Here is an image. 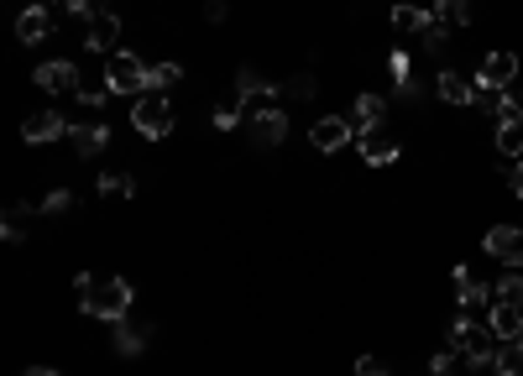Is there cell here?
<instances>
[{"instance_id":"obj_40","label":"cell","mask_w":523,"mask_h":376,"mask_svg":"<svg viewBox=\"0 0 523 376\" xmlns=\"http://www.w3.org/2000/svg\"><path fill=\"white\" fill-rule=\"evenodd\" d=\"M204 16H210L215 27H220V21H225V0H210V6H204Z\"/></svg>"},{"instance_id":"obj_30","label":"cell","mask_w":523,"mask_h":376,"mask_svg":"<svg viewBox=\"0 0 523 376\" xmlns=\"http://www.w3.org/2000/svg\"><path fill=\"white\" fill-rule=\"evenodd\" d=\"M497 121H518L523 126V89H503V100H497Z\"/></svg>"},{"instance_id":"obj_43","label":"cell","mask_w":523,"mask_h":376,"mask_svg":"<svg viewBox=\"0 0 523 376\" xmlns=\"http://www.w3.org/2000/svg\"><path fill=\"white\" fill-rule=\"evenodd\" d=\"M37 6H48V0H37Z\"/></svg>"},{"instance_id":"obj_15","label":"cell","mask_w":523,"mask_h":376,"mask_svg":"<svg viewBox=\"0 0 523 376\" xmlns=\"http://www.w3.org/2000/svg\"><path fill=\"white\" fill-rule=\"evenodd\" d=\"M236 94H241V100H262V105H272V100H283V84L262 79L257 68H241V74H236Z\"/></svg>"},{"instance_id":"obj_22","label":"cell","mask_w":523,"mask_h":376,"mask_svg":"<svg viewBox=\"0 0 523 376\" xmlns=\"http://www.w3.org/2000/svg\"><path fill=\"white\" fill-rule=\"evenodd\" d=\"M476 16V0H435V21L440 27H466Z\"/></svg>"},{"instance_id":"obj_19","label":"cell","mask_w":523,"mask_h":376,"mask_svg":"<svg viewBox=\"0 0 523 376\" xmlns=\"http://www.w3.org/2000/svg\"><path fill=\"white\" fill-rule=\"evenodd\" d=\"M487 324H492V335L503 340V345H508V340H523V309H508V303H492V319H487Z\"/></svg>"},{"instance_id":"obj_7","label":"cell","mask_w":523,"mask_h":376,"mask_svg":"<svg viewBox=\"0 0 523 376\" xmlns=\"http://www.w3.org/2000/svg\"><path fill=\"white\" fill-rule=\"evenodd\" d=\"M37 89L42 94H68V89H79V63L74 58H48V63H37Z\"/></svg>"},{"instance_id":"obj_35","label":"cell","mask_w":523,"mask_h":376,"mask_svg":"<svg viewBox=\"0 0 523 376\" xmlns=\"http://www.w3.org/2000/svg\"><path fill=\"white\" fill-rule=\"evenodd\" d=\"M356 376H393V371L382 366L377 356H356Z\"/></svg>"},{"instance_id":"obj_27","label":"cell","mask_w":523,"mask_h":376,"mask_svg":"<svg viewBox=\"0 0 523 376\" xmlns=\"http://www.w3.org/2000/svg\"><path fill=\"white\" fill-rule=\"evenodd\" d=\"M492 376H523V340H508L497 350V371Z\"/></svg>"},{"instance_id":"obj_24","label":"cell","mask_w":523,"mask_h":376,"mask_svg":"<svg viewBox=\"0 0 523 376\" xmlns=\"http://www.w3.org/2000/svg\"><path fill=\"white\" fill-rule=\"evenodd\" d=\"M492 303H508V309H523V272H518V267H508V277H497Z\"/></svg>"},{"instance_id":"obj_33","label":"cell","mask_w":523,"mask_h":376,"mask_svg":"<svg viewBox=\"0 0 523 376\" xmlns=\"http://www.w3.org/2000/svg\"><path fill=\"white\" fill-rule=\"evenodd\" d=\"M37 209H42V215H68V209H74V194H68V188H53Z\"/></svg>"},{"instance_id":"obj_26","label":"cell","mask_w":523,"mask_h":376,"mask_svg":"<svg viewBox=\"0 0 523 376\" xmlns=\"http://www.w3.org/2000/svg\"><path fill=\"white\" fill-rule=\"evenodd\" d=\"M497 152L523 162V126L518 121H497Z\"/></svg>"},{"instance_id":"obj_41","label":"cell","mask_w":523,"mask_h":376,"mask_svg":"<svg viewBox=\"0 0 523 376\" xmlns=\"http://www.w3.org/2000/svg\"><path fill=\"white\" fill-rule=\"evenodd\" d=\"M21 376H58L53 366H32V371H21Z\"/></svg>"},{"instance_id":"obj_20","label":"cell","mask_w":523,"mask_h":376,"mask_svg":"<svg viewBox=\"0 0 523 376\" xmlns=\"http://www.w3.org/2000/svg\"><path fill=\"white\" fill-rule=\"evenodd\" d=\"M110 345H116V356H142V345H147V329H136V324L116 319V329H110Z\"/></svg>"},{"instance_id":"obj_17","label":"cell","mask_w":523,"mask_h":376,"mask_svg":"<svg viewBox=\"0 0 523 376\" xmlns=\"http://www.w3.org/2000/svg\"><path fill=\"white\" fill-rule=\"evenodd\" d=\"M68 141H74V152L79 157H100L105 147H110V126H74V131H68Z\"/></svg>"},{"instance_id":"obj_9","label":"cell","mask_w":523,"mask_h":376,"mask_svg":"<svg viewBox=\"0 0 523 376\" xmlns=\"http://www.w3.org/2000/svg\"><path fill=\"white\" fill-rule=\"evenodd\" d=\"M74 126L63 121L58 110H37V115H27V121H21V136L32 141V147H48V141H58V136H68Z\"/></svg>"},{"instance_id":"obj_14","label":"cell","mask_w":523,"mask_h":376,"mask_svg":"<svg viewBox=\"0 0 523 376\" xmlns=\"http://www.w3.org/2000/svg\"><path fill=\"white\" fill-rule=\"evenodd\" d=\"M382 121H388V100L382 94H356V110H351V126L361 131V136H372Z\"/></svg>"},{"instance_id":"obj_11","label":"cell","mask_w":523,"mask_h":376,"mask_svg":"<svg viewBox=\"0 0 523 376\" xmlns=\"http://www.w3.org/2000/svg\"><path fill=\"white\" fill-rule=\"evenodd\" d=\"M351 121H346V115H325V121H314L309 126V147H320V152H335V147H346V141H351Z\"/></svg>"},{"instance_id":"obj_37","label":"cell","mask_w":523,"mask_h":376,"mask_svg":"<svg viewBox=\"0 0 523 376\" xmlns=\"http://www.w3.org/2000/svg\"><path fill=\"white\" fill-rule=\"evenodd\" d=\"M236 121H241L236 105H220V110H215V126H220V131H236Z\"/></svg>"},{"instance_id":"obj_3","label":"cell","mask_w":523,"mask_h":376,"mask_svg":"<svg viewBox=\"0 0 523 376\" xmlns=\"http://www.w3.org/2000/svg\"><path fill=\"white\" fill-rule=\"evenodd\" d=\"M105 84L116 94H147V58L131 53V47H116L105 63Z\"/></svg>"},{"instance_id":"obj_23","label":"cell","mask_w":523,"mask_h":376,"mask_svg":"<svg viewBox=\"0 0 523 376\" xmlns=\"http://www.w3.org/2000/svg\"><path fill=\"white\" fill-rule=\"evenodd\" d=\"M184 79V63H147V94H168Z\"/></svg>"},{"instance_id":"obj_38","label":"cell","mask_w":523,"mask_h":376,"mask_svg":"<svg viewBox=\"0 0 523 376\" xmlns=\"http://www.w3.org/2000/svg\"><path fill=\"white\" fill-rule=\"evenodd\" d=\"M429 371H435V376H456V361H450V350H445V356H429Z\"/></svg>"},{"instance_id":"obj_5","label":"cell","mask_w":523,"mask_h":376,"mask_svg":"<svg viewBox=\"0 0 523 376\" xmlns=\"http://www.w3.org/2000/svg\"><path fill=\"white\" fill-rule=\"evenodd\" d=\"M513 79H518V53H508V47H497V53H487L482 58V68H476V89H513Z\"/></svg>"},{"instance_id":"obj_34","label":"cell","mask_w":523,"mask_h":376,"mask_svg":"<svg viewBox=\"0 0 523 376\" xmlns=\"http://www.w3.org/2000/svg\"><path fill=\"white\" fill-rule=\"evenodd\" d=\"M283 94H293V100H314V94H320V84H314L309 74H299V79L283 84Z\"/></svg>"},{"instance_id":"obj_31","label":"cell","mask_w":523,"mask_h":376,"mask_svg":"<svg viewBox=\"0 0 523 376\" xmlns=\"http://www.w3.org/2000/svg\"><path fill=\"white\" fill-rule=\"evenodd\" d=\"M74 94H79V105H89V110H100V105H105V100H110V94H116V89H110V84L100 79V84H79Z\"/></svg>"},{"instance_id":"obj_4","label":"cell","mask_w":523,"mask_h":376,"mask_svg":"<svg viewBox=\"0 0 523 376\" xmlns=\"http://www.w3.org/2000/svg\"><path fill=\"white\" fill-rule=\"evenodd\" d=\"M131 126L142 131L147 141H163L173 131V105H168V94H142V100L131 105Z\"/></svg>"},{"instance_id":"obj_28","label":"cell","mask_w":523,"mask_h":376,"mask_svg":"<svg viewBox=\"0 0 523 376\" xmlns=\"http://www.w3.org/2000/svg\"><path fill=\"white\" fill-rule=\"evenodd\" d=\"M100 194L105 199H131L136 194V178L131 173H100Z\"/></svg>"},{"instance_id":"obj_1","label":"cell","mask_w":523,"mask_h":376,"mask_svg":"<svg viewBox=\"0 0 523 376\" xmlns=\"http://www.w3.org/2000/svg\"><path fill=\"white\" fill-rule=\"evenodd\" d=\"M131 298H136V293H131L126 277H100V272H84V277H79V309H84L89 319L116 324V319H126Z\"/></svg>"},{"instance_id":"obj_36","label":"cell","mask_w":523,"mask_h":376,"mask_svg":"<svg viewBox=\"0 0 523 376\" xmlns=\"http://www.w3.org/2000/svg\"><path fill=\"white\" fill-rule=\"evenodd\" d=\"M63 11H68V16H95L100 0H63Z\"/></svg>"},{"instance_id":"obj_2","label":"cell","mask_w":523,"mask_h":376,"mask_svg":"<svg viewBox=\"0 0 523 376\" xmlns=\"http://www.w3.org/2000/svg\"><path fill=\"white\" fill-rule=\"evenodd\" d=\"M497 345L503 340L492 335V324H476L471 314H461L456 324H450V350L466 356L471 371H497Z\"/></svg>"},{"instance_id":"obj_32","label":"cell","mask_w":523,"mask_h":376,"mask_svg":"<svg viewBox=\"0 0 523 376\" xmlns=\"http://www.w3.org/2000/svg\"><path fill=\"white\" fill-rule=\"evenodd\" d=\"M419 37H424V53H435V58L450 47V27H440V21H435V27H424Z\"/></svg>"},{"instance_id":"obj_6","label":"cell","mask_w":523,"mask_h":376,"mask_svg":"<svg viewBox=\"0 0 523 376\" xmlns=\"http://www.w3.org/2000/svg\"><path fill=\"white\" fill-rule=\"evenodd\" d=\"M482 251L497 256L503 267H523V225H492L482 235Z\"/></svg>"},{"instance_id":"obj_10","label":"cell","mask_w":523,"mask_h":376,"mask_svg":"<svg viewBox=\"0 0 523 376\" xmlns=\"http://www.w3.org/2000/svg\"><path fill=\"white\" fill-rule=\"evenodd\" d=\"M116 37H121V16L116 11H95V16H89V32H84L89 53H116Z\"/></svg>"},{"instance_id":"obj_16","label":"cell","mask_w":523,"mask_h":376,"mask_svg":"<svg viewBox=\"0 0 523 376\" xmlns=\"http://www.w3.org/2000/svg\"><path fill=\"white\" fill-rule=\"evenodd\" d=\"M435 94L445 105H471L476 100V84L471 79H461L456 68H440V79H435Z\"/></svg>"},{"instance_id":"obj_12","label":"cell","mask_w":523,"mask_h":376,"mask_svg":"<svg viewBox=\"0 0 523 376\" xmlns=\"http://www.w3.org/2000/svg\"><path fill=\"white\" fill-rule=\"evenodd\" d=\"M53 32H58V21H53L48 6H37V0L16 16V37H21V42H48Z\"/></svg>"},{"instance_id":"obj_29","label":"cell","mask_w":523,"mask_h":376,"mask_svg":"<svg viewBox=\"0 0 523 376\" xmlns=\"http://www.w3.org/2000/svg\"><path fill=\"white\" fill-rule=\"evenodd\" d=\"M388 74H393V84H398L403 94L419 89V84H414V63H408V53H393V58H388Z\"/></svg>"},{"instance_id":"obj_39","label":"cell","mask_w":523,"mask_h":376,"mask_svg":"<svg viewBox=\"0 0 523 376\" xmlns=\"http://www.w3.org/2000/svg\"><path fill=\"white\" fill-rule=\"evenodd\" d=\"M508 188H513V199L523 204V162H513V173H508Z\"/></svg>"},{"instance_id":"obj_42","label":"cell","mask_w":523,"mask_h":376,"mask_svg":"<svg viewBox=\"0 0 523 376\" xmlns=\"http://www.w3.org/2000/svg\"><path fill=\"white\" fill-rule=\"evenodd\" d=\"M100 11H110V0H100Z\"/></svg>"},{"instance_id":"obj_25","label":"cell","mask_w":523,"mask_h":376,"mask_svg":"<svg viewBox=\"0 0 523 376\" xmlns=\"http://www.w3.org/2000/svg\"><path fill=\"white\" fill-rule=\"evenodd\" d=\"M393 27L398 32H424V27H435V11H424V6H393Z\"/></svg>"},{"instance_id":"obj_8","label":"cell","mask_w":523,"mask_h":376,"mask_svg":"<svg viewBox=\"0 0 523 376\" xmlns=\"http://www.w3.org/2000/svg\"><path fill=\"white\" fill-rule=\"evenodd\" d=\"M246 131H252L257 147H283V136H288V115L278 105H257V115L246 121Z\"/></svg>"},{"instance_id":"obj_21","label":"cell","mask_w":523,"mask_h":376,"mask_svg":"<svg viewBox=\"0 0 523 376\" xmlns=\"http://www.w3.org/2000/svg\"><path fill=\"white\" fill-rule=\"evenodd\" d=\"M32 215H42V209H32V204H11L6 215H0V235L6 241H27V220Z\"/></svg>"},{"instance_id":"obj_18","label":"cell","mask_w":523,"mask_h":376,"mask_svg":"<svg viewBox=\"0 0 523 376\" xmlns=\"http://www.w3.org/2000/svg\"><path fill=\"white\" fill-rule=\"evenodd\" d=\"M356 152L367 157L372 168H393V162H398V141H393V136H377V131H372V136H361V147H356Z\"/></svg>"},{"instance_id":"obj_13","label":"cell","mask_w":523,"mask_h":376,"mask_svg":"<svg viewBox=\"0 0 523 376\" xmlns=\"http://www.w3.org/2000/svg\"><path fill=\"white\" fill-rule=\"evenodd\" d=\"M450 282H456V298H461V314H482L487 303H492V288H482L466 267H456L450 272Z\"/></svg>"}]
</instances>
